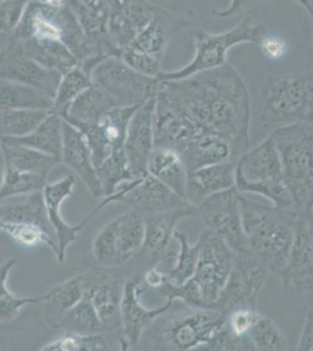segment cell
<instances>
[{
  "instance_id": "32",
  "label": "cell",
  "mask_w": 313,
  "mask_h": 351,
  "mask_svg": "<svg viewBox=\"0 0 313 351\" xmlns=\"http://www.w3.org/2000/svg\"><path fill=\"white\" fill-rule=\"evenodd\" d=\"M117 219V266H123L137 256L143 247L145 237V219L143 213L130 208Z\"/></svg>"
},
{
  "instance_id": "39",
  "label": "cell",
  "mask_w": 313,
  "mask_h": 351,
  "mask_svg": "<svg viewBox=\"0 0 313 351\" xmlns=\"http://www.w3.org/2000/svg\"><path fill=\"white\" fill-rule=\"evenodd\" d=\"M138 107H114L97 123L101 136L111 152H118L124 148L131 117Z\"/></svg>"
},
{
  "instance_id": "60",
  "label": "cell",
  "mask_w": 313,
  "mask_h": 351,
  "mask_svg": "<svg viewBox=\"0 0 313 351\" xmlns=\"http://www.w3.org/2000/svg\"><path fill=\"white\" fill-rule=\"evenodd\" d=\"M8 34H0V52L4 49L5 46L8 44Z\"/></svg>"
},
{
  "instance_id": "12",
  "label": "cell",
  "mask_w": 313,
  "mask_h": 351,
  "mask_svg": "<svg viewBox=\"0 0 313 351\" xmlns=\"http://www.w3.org/2000/svg\"><path fill=\"white\" fill-rule=\"evenodd\" d=\"M198 216V208L192 204L170 211L158 212L144 216L145 237L143 247L137 253L145 271L157 267L160 261L177 256L173 241L178 223L190 217Z\"/></svg>"
},
{
  "instance_id": "28",
  "label": "cell",
  "mask_w": 313,
  "mask_h": 351,
  "mask_svg": "<svg viewBox=\"0 0 313 351\" xmlns=\"http://www.w3.org/2000/svg\"><path fill=\"white\" fill-rule=\"evenodd\" d=\"M147 173L186 200L187 171L178 152L171 149H153L147 160Z\"/></svg>"
},
{
  "instance_id": "44",
  "label": "cell",
  "mask_w": 313,
  "mask_h": 351,
  "mask_svg": "<svg viewBox=\"0 0 313 351\" xmlns=\"http://www.w3.org/2000/svg\"><path fill=\"white\" fill-rule=\"evenodd\" d=\"M87 291L88 276L87 273H84L52 288L48 291L49 298L46 302L56 308L62 317L66 311H69L84 299Z\"/></svg>"
},
{
  "instance_id": "19",
  "label": "cell",
  "mask_w": 313,
  "mask_h": 351,
  "mask_svg": "<svg viewBox=\"0 0 313 351\" xmlns=\"http://www.w3.org/2000/svg\"><path fill=\"white\" fill-rule=\"evenodd\" d=\"M284 285L297 293L313 291V211H298Z\"/></svg>"
},
{
  "instance_id": "47",
  "label": "cell",
  "mask_w": 313,
  "mask_h": 351,
  "mask_svg": "<svg viewBox=\"0 0 313 351\" xmlns=\"http://www.w3.org/2000/svg\"><path fill=\"white\" fill-rule=\"evenodd\" d=\"M155 291H158L159 294L165 296L167 301L173 302L175 300H180L181 302L186 304L187 307L206 308L200 288L193 278H190L186 282L181 285L172 284L170 280H167L162 287Z\"/></svg>"
},
{
  "instance_id": "51",
  "label": "cell",
  "mask_w": 313,
  "mask_h": 351,
  "mask_svg": "<svg viewBox=\"0 0 313 351\" xmlns=\"http://www.w3.org/2000/svg\"><path fill=\"white\" fill-rule=\"evenodd\" d=\"M29 0H4L0 3V34H12L24 16Z\"/></svg>"
},
{
  "instance_id": "57",
  "label": "cell",
  "mask_w": 313,
  "mask_h": 351,
  "mask_svg": "<svg viewBox=\"0 0 313 351\" xmlns=\"http://www.w3.org/2000/svg\"><path fill=\"white\" fill-rule=\"evenodd\" d=\"M16 263L18 261L16 259H10L0 265V298L11 293L8 287V276Z\"/></svg>"
},
{
  "instance_id": "48",
  "label": "cell",
  "mask_w": 313,
  "mask_h": 351,
  "mask_svg": "<svg viewBox=\"0 0 313 351\" xmlns=\"http://www.w3.org/2000/svg\"><path fill=\"white\" fill-rule=\"evenodd\" d=\"M121 58L127 66H130L132 69H135L136 72L140 73L143 75L158 79L159 75L163 73L162 61L131 46L124 48L121 53Z\"/></svg>"
},
{
  "instance_id": "6",
  "label": "cell",
  "mask_w": 313,
  "mask_h": 351,
  "mask_svg": "<svg viewBox=\"0 0 313 351\" xmlns=\"http://www.w3.org/2000/svg\"><path fill=\"white\" fill-rule=\"evenodd\" d=\"M266 36V25L256 24L248 16L234 28L218 34L208 33L198 28L192 33L195 46L193 59L180 69L162 73L158 80H183L197 73L221 67L227 64L228 52L234 46L240 44L260 45Z\"/></svg>"
},
{
  "instance_id": "63",
  "label": "cell",
  "mask_w": 313,
  "mask_h": 351,
  "mask_svg": "<svg viewBox=\"0 0 313 351\" xmlns=\"http://www.w3.org/2000/svg\"><path fill=\"white\" fill-rule=\"evenodd\" d=\"M1 1H4V0H0V3H1Z\"/></svg>"
},
{
  "instance_id": "1",
  "label": "cell",
  "mask_w": 313,
  "mask_h": 351,
  "mask_svg": "<svg viewBox=\"0 0 313 351\" xmlns=\"http://www.w3.org/2000/svg\"><path fill=\"white\" fill-rule=\"evenodd\" d=\"M160 87L200 130L229 141L236 160L249 150V92L234 67L226 64L183 80L160 81Z\"/></svg>"
},
{
  "instance_id": "20",
  "label": "cell",
  "mask_w": 313,
  "mask_h": 351,
  "mask_svg": "<svg viewBox=\"0 0 313 351\" xmlns=\"http://www.w3.org/2000/svg\"><path fill=\"white\" fill-rule=\"evenodd\" d=\"M108 8L109 38L122 53L149 24L157 6L149 0H108Z\"/></svg>"
},
{
  "instance_id": "49",
  "label": "cell",
  "mask_w": 313,
  "mask_h": 351,
  "mask_svg": "<svg viewBox=\"0 0 313 351\" xmlns=\"http://www.w3.org/2000/svg\"><path fill=\"white\" fill-rule=\"evenodd\" d=\"M226 324V322H225ZM199 350L205 351H249L255 350L249 337H238L230 332L229 329L223 324V327L215 334L208 343L200 348Z\"/></svg>"
},
{
  "instance_id": "38",
  "label": "cell",
  "mask_w": 313,
  "mask_h": 351,
  "mask_svg": "<svg viewBox=\"0 0 313 351\" xmlns=\"http://www.w3.org/2000/svg\"><path fill=\"white\" fill-rule=\"evenodd\" d=\"M103 197L111 196L123 183L136 180L135 173L127 162L124 149L112 152L103 163L96 168Z\"/></svg>"
},
{
  "instance_id": "34",
  "label": "cell",
  "mask_w": 313,
  "mask_h": 351,
  "mask_svg": "<svg viewBox=\"0 0 313 351\" xmlns=\"http://www.w3.org/2000/svg\"><path fill=\"white\" fill-rule=\"evenodd\" d=\"M8 109L52 110L53 97L27 84L0 80V110Z\"/></svg>"
},
{
  "instance_id": "54",
  "label": "cell",
  "mask_w": 313,
  "mask_h": 351,
  "mask_svg": "<svg viewBox=\"0 0 313 351\" xmlns=\"http://www.w3.org/2000/svg\"><path fill=\"white\" fill-rule=\"evenodd\" d=\"M297 349L301 351H313V313L311 311L306 316Z\"/></svg>"
},
{
  "instance_id": "59",
  "label": "cell",
  "mask_w": 313,
  "mask_h": 351,
  "mask_svg": "<svg viewBox=\"0 0 313 351\" xmlns=\"http://www.w3.org/2000/svg\"><path fill=\"white\" fill-rule=\"evenodd\" d=\"M296 1L299 3L303 8H305L308 13H309L310 16H311V19H312L313 23V8L311 6V4H310L309 0H296Z\"/></svg>"
},
{
  "instance_id": "7",
  "label": "cell",
  "mask_w": 313,
  "mask_h": 351,
  "mask_svg": "<svg viewBox=\"0 0 313 351\" xmlns=\"http://www.w3.org/2000/svg\"><path fill=\"white\" fill-rule=\"evenodd\" d=\"M226 322V315L213 308H187L167 317L159 326L155 349L190 351L200 349L214 337Z\"/></svg>"
},
{
  "instance_id": "5",
  "label": "cell",
  "mask_w": 313,
  "mask_h": 351,
  "mask_svg": "<svg viewBox=\"0 0 313 351\" xmlns=\"http://www.w3.org/2000/svg\"><path fill=\"white\" fill-rule=\"evenodd\" d=\"M235 188L240 193L264 197L276 208H295L277 149L270 136L238 158L235 168Z\"/></svg>"
},
{
  "instance_id": "45",
  "label": "cell",
  "mask_w": 313,
  "mask_h": 351,
  "mask_svg": "<svg viewBox=\"0 0 313 351\" xmlns=\"http://www.w3.org/2000/svg\"><path fill=\"white\" fill-rule=\"evenodd\" d=\"M92 256L101 267L114 268L117 260V219L108 223L92 240Z\"/></svg>"
},
{
  "instance_id": "4",
  "label": "cell",
  "mask_w": 313,
  "mask_h": 351,
  "mask_svg": "<svg viewBox=\"0 0 313 351\" xmlns=\"http://www.w3.org/2000/svg\"><path fill=\"white\" fill-rule=\"evenodd\" d=\"M297 211H313V125L290 124L270 135Z\"/></svg>"
},
{
  "instance_id": "52",
  "label": "cell",
  "mask_w": 313,
  "mask_h": 351,
  "mask_svg": "<svg viewBox=\"0 0 313 351\" xmlns=\"http://www.w3.org/2000/svg\"><path fill=\"white\" fill-rule=\"evenodd\" d=\"M260 316L256 309H238V311H231L230 314L226 316V327L229 329L231 334H234L238 337H249L250 329L254 326L256 319Z\"/></svg>"
},
{
  "instance_id": "29",
  "label": "cell",
  "mask_w": 313,
  "mask_h": 351,
  "mask_svg": "<svg viewBox=\"0 0 313 351\" xmlns=\"http://www.w3.org/2000/svg\"><path fill=\"white\" fill-rule=\"evenodd\" d=\"M24 197V199L16 203L0 202V220L38 225L56 239L55 231L48 218L42 191L33 192Z\"/></svg>"
},
{
  "instance_id": "42",
  "label": "cell",
  "mask_w": 313,
  "mask_h": 351,
  "mask_svg": "<svg viewBox=\"0 0 313 351\" xmlns=\"http://www.w3.org/2000/svg\"><path fill=\"white\" fill-rule=\"evenodd\" d=\"M175 237L179 246L178 253L175 256V265L165 273L172 284L181 285L195 276L198 263L199 245L198 243L190 245L186 233L178 230L175 231Z\"/></svg>"
},
{
  "instance_id": "55",
  "label": "cell",
  "mask_w": 313,
  "mask_h": 351,
  "mask_svg": "<svg viewBox=\"0 0 313 351\" xmlns=\"http://www.w3.org/2000/svg\"><path fill=\"white\" fill-rule=\"evenodd\" d=\"M143 284L145 287L152 288V289H158L166 282L167 276L165 271H158L157 268H150L144 271Z\"/></svg>"
},
{
  "instance_id": "35",
  "label": "cell",
  "mask_w": 313,
  "mask_h": 351,
  "mask_svg": "<svg viewBox=\"0 0 313 351\" xmlns=\"http://www.w3.org/2000/svg\"><path fill=\"white\" fill-rule=\"evenodd\" d=\"M90 86V75L84 72L79 64L74 66L72 69H69L61 76L55 96L53 99L52 112L61 116L62 120L66 119L73 102Z\"/></svg>"
},
{
  "instance_id": "43",
  "label": "cell",
  "mask_w": 313,
  "mask_h": 351,
  "mask_svg": "<svg viewBox=\"0 0 313 351\" xmlns=\"http://www.w3.org/2000/svg\"><path fill=\"white\" fill-rule=\"evenodd\" d=\"M248 336L255 350L283 351L289 349L286 336L275 324L274 319L268 316L260 314Z\"/></svg>"
},
{
  "instance_id": "11",
  "label": "cell",
  "mask_w": 313,
  "mask_h": 351,
  "mask_svg": "<svg viewBox=\"0 0 313 351\" xmlns=\"http://www.w3.org/2000/svg\"><path fill=\"white\" fill-rule=\"evenodd\" d=\"M240 197L238 189H228L203 200L197 208L207 230L220 237L235 253H246L249 247L242 223Z\"/></svg>"
},
{
  "instance_id": "56",
  "label": "cell",
  "mask_w": 313,
  "mask_h": 351,
  "mask_svg": "<svg viewBox=\"0 0 313 351\" xmlns=\"http://www.w3.org/2000/svg\"><path fill=\"white\" fill-rule=\"evenodd\" d=\"M250 0H231L229 6L225 10H218V8H213L212 14L218 18H229V16H236L238 13L241 12L243 10L249 8Z\"/></svg>"
},
{
  "instance_id": "18",
  "label": "cell",
  "mask_w": 313,
  "mask_h": 351,
  "mask_svg": "<svg viewBox=\"0 0 313 351\" xmlns=\"http://www.w3.org/2000/svg\"><path fill=\"white\" fill-rule=\"evenodd\" d=\"M67 5L79 21L92 48L90 73L105 58L121 56V52L111 43L108 32V0H67Z\"/></svg>"
},
{
  "instance_id": "13",
  "label": "cell",
  "mask_w": 313,
  "mask_h": 351,
  "mask_svg": "<svg viewBox=\"0 0 313 351\" xmlns=\"http://www.w3.org/2000/svg\"><path fill=\"white\" fill-rule=\"evenodd\" d=\"M199 132L200 129L190 116L159 87L153 112L155 148L171 149L181 154Z\"/></svg>"
},
{
  "instance_id": "2",
  "label": "cell",
  "mask_w": 313,
  "mask_h": 351,
  "mask_svg": "<svg viewBox=\"0 0 313 351\" xmlns=\"http://www.w3.org/2000/svg\"><path fill=\"white\" fill-rule=\"evenodd\" d=\"M240 205L250 253L284 284L297 210L269 206L243 196Z\"/></svg>"
},
{
  "instance_id": "10",
  "label": "cell",
  "mask_w": 313,
  "mask_h": 351,
  "mask_svg": "<svg viewBox=\"0 0 313 351\" xmlns=\"http://www.w3.org/2000/svg\"><path fill=\"white\" fill-rule=\"evenodd\" d=\"M197 243L198 263L192 278L200 288L206 308H213L229 276L236 253L207 228L200 233Z\"/></svg>"
},
{
  "instance_id": "24",
  "label": "cell",
  "mask_w": 313,
  "mask_h": 351,
  "mask_svg": "<svg viewBox=\"0 0 313 351\" xmlns=\"http://www.w3.org/2000/svg\"><path fill=\"white\" fill-rule=\"evenodd\" d=\"M190 25V21L157 6L152 19L130 46L162 61L172 39Z\"/></svg>"
},
{
  "instance_id": "21",
  "label": "cell",
  "mask_w": 313,
  "mask_h": 351,
  "mask_svg": "<svg viewBox=\"0 0 313 351\" xmlns=\"http://www.w3.org/2000/svg\"><path fill=\"white\" fill-rule=\"evenodd\" d=\"M155 96L136 109L127 128L124 152L136 177L147 175V160L155 149L153 112Z\"/></svg>"
},
{
  "instance_id": "3",
  "label": "cell",
  "mask_w": 313,
  "mask_h": 351,
  "mask_svg": "<svg viewBox=\"0 0 313 351\" xmlns=\"http://www.w3.org/2000/svg\"><path fill=\"white\" fill-rule=\"evenodd\" d=\"M258 117L264 125H313V71L270 75L262 88Z\"/></svg>"
},
{
  "instance_id": "25",
  "label": "cell",
  "mask_w": 313,
  "mask_h": 351,
  "mask_svg": "<svg viewBox=\"0 0 313 351\" xmlns=\"http://www.w3.org/2000/svg\"><path fill=\"white\" fill-rule=\"evenodd\" d=\"M180 155L187 173L228 160H238L229 141L205 130H200Z\"/></svg>"
},
{
  "instance_id": "14",
  "label": "cell",
  "mask_w": 313,
  "mask_h": 351,
  "mask_svg": "<svg viewBox=\"0 0 313 351\" xmlns=\"http://www.w3.org/2000/svg\"><path fill=\"white\" fill-rule=\"evenodd\" d=\"M109 197L111 203L124 204L144 216L170 211L190 204L150 173L122 184Z\"/></svg>"
},
{
  "instance_id": "27",
  "label": "cell",
  "mask_w": 313,
  "mask_h": 351,
  "mask_svg": "<svg viewBox=\"0 0 313 351\" xmlns=\"http://www.w3.org/2000/svg\"><path fill=\"white\" fill-rule=\"evenodd\" d=\"M1 154L4 156V168L16 171L32 172L48 178L49 172L61 163L59 158L45 152L18 143L12 138L1 137Z\"/></svg>"
},
{
  "instance_id": "33",
  "label": "cell",
  "mask_w": 313,
  "mask_h": 351,
  "mask_svg": "<svg viewBox=\"0 0 313 351\" xmlns=\"http://www.w3.org/2000/svg\"><path fill=\"white\" fill-rule=\"evenodd\" d=\"M62 124L64 120L61 119V116L51 110L47 117L40 123L36 130H33L31 134L24 137H18L12 140L29 148L45 152L47 155L54 156L61 160L64 143Z\"/></svg>"
},
{
  "instance_id": "41",
  "label": "cell",
  "mask_w": 313,
  "mask_h": 351,
  "mask_svg": "<svg viewBox=\"0 0 313 351\" xmlns=\"http://www.w3.org/2000/svg\"><path fill=\"white\" fill-rule=\"evenodd\" d=\"M0 232H4L5 234L11 237L16 243L26 247L46 245L52 250L55 256L58 254V241L55 238L38 225L0 220Z\"/></svg>"
},
{
  "instance_id": "15",
  "label": "cell",
  "mask_w": 313,
  "mask_h": 351,
  "mask_svg": "<svg viewBox=\"0 0 313 351\" xmlns=\"http://www.w3.org/2000/svg\"><path fill=\"white\" fill-rule=\"evenodd\" d=\"M143 274H136L125 281L121 299V321H122V337L121 346L123 350L136 348L142 339L144 331L151 324L164 315L171 306L172 301H167L162 307L147 309L140 302V296L147 287L144 286Z\"/></svg>"
},
{
  "instance_id": "61",
  "label": "cell",
  "mask_w": 313,
  "mask_h": 351,
  "mask_svg": "<svg viewBox=\"0 0 313 351\" xmlns=\"http://www.w3.org/2000/svg\"><path fill=\"white\" fill-rule=\"evenodd\" d=\"M310 4H311V6L313 8V0H309Z\"/></svg>"
},
{
  "instance_id": "53",
  "label": "cell",
  "mask_w": 313,
  "mask_h": 351,
  "mask_svg": "<svg viewBox=\"0 0 313 351\" xmlns=\"http://www.w3.org/2000/svg\"><path fill=\"white\" fill-rule=\"evenodd\" d=\"M262 51L268 58H281L286 52V45L278 38H263L260 43Z\"/></svg>"
},
{
  "instance_id": "31",
  "label": "cell",
  "mask_w": 313,
  "mask_h": 351,
  "mask_svg": "<svg viewBox=\"0 0 313 351\" xmlns=\"http://www.w3.org/2000/svg\"><path fill=\"white\" fill-rule=\"evenodd\" d=\"M116 107L112 101L99 88L92 84L77 96L68 110L64 121L79 129L97 124L109 110Z\"/></svg>"
},
{
  "instance_id": "36",
  "label": "cell",
  "mask_w": 313,
  "mask_h": 351,
  "mask_svg": "<svg viewBox=\"0 0 313 351\" xmlns=\"http://www.w3.org/2000/svg\"><path fill=\"white\" fill-rule=\"evenodd\" d=\"M51 110L8 109L0 110V138H18L31 134L47 117Z\"/></svg>"
},
{
  "instance_id": "58",
  "label": "cell",
  "mask_w": 313,
  "mask_h": 351,
  "mask_svg": "<svg viewBox=\"0 0 313 351\" xmlns=\"http://www.w3.org/2000/svg\"><path fill=\"white\" fill-rule=\"evenodd\" d=\"M36 3L46 8H62L67 6V0H36Z\"/></svg>"
},
{
  "instance_id": "8",
  "label": "cell",
  "mask_w": 313,
  "mask_h": 351,
  "mask_svg": "<svg viewBox=\"0 0 313 351\" xmlns=\"http://www.w3.org/2000/svg\"><path fill=\"white\" fill-rule=\"evenodd\" d=\"M90 80L116 107L140 106L155 97L160 87L158 79L136 72L117 56L101 61L90 73Z\"/></svg>"
},
{
  "instance_id": "23",
  "label": "cell",
  "mask_w": 313,
  "mask_h": 351,
  "mask_svg": "<svg viewBox=\"0 0 313 351\" xmlns=\"http://www.w3.org/2000/svg\"><path fill=\"white\" fill-rule=\"evenodd\" d=\"M64 143L61 163L73 170L94 198L103 197L102 186L96 173L95 165L92 162V152L88 145L84 134L74 125L64 120Z\"/></svg>"
},
{
  "instance_id": "46",
  "label": "cell",
  "mask_w": 313,
  "mask_h": 351,
  "mask_svg": "<svg viewBox=\"0 0 313 351\" xmlns=\"http://www.w3.org/2000/svg\"><path fill=\"white\" fill-rule=\"evenodd\" d=\"M105 339L99 334L66 332L64 336L46 344L42 351H99L108 350Z\"/></svg>"
},
{
  "instance_id": "26",
  "label": "cell",
  "mask_w": 313,
  "mask_h": 351,
  "mask_svg": "<svg viewBox=\"0 0 313 351\" xmlns=\"http://www.w3.org/2000/svg\"><path fill=\"white\" fill-rule=\"evenodd\" d=\"M236 162L228 160L187 173V202L198 206L208 197L235 188Z\"/></svg>"
},
{
  "instance_id": "62",
  "label": "cell",
  "mask_w": 313,
  "mask_h": 351,
  "mask_svg": "<svg viewBox=\"0 0 313 351\" xmlns=\"http://www.w3.org/2000/svg\"><path fill=\"white\" fill-rule=\"evenodd\" d=\"M0 152H1V143H0Z\"/></svg>"
},
{
  "instance_id": "30",
  "label": "cell",
  "mask_w": 313,
  "mask_h": 351,
  "mask_svg": "<svg viewBox=\"0 0 313 351\" xmlns=\"http://www.w3.org/2000/svg\"><path fill=\"white\" fill-rule=\"evenodd\" d=\"M16 43L26 56L32 58L33 60L49 71L59 73L61 75L77 64L75 58L62 41L27 39L21 43Z\"/></svg>"
},
{
  "instance_id": "16",
  "label": "cell",
  "mask_w": 313,
  "mask_h": 351,
  "mask_svg": "<svg viewBox=\"0 0 313 351\" xmlns=\"http://www.w3.org/2000/svg\"><path fill=\"white\" fill-rule=\"evenodd\" d=\"M76 178L75 176L68 175L62 180H58L55 183L46 184L42 193H44L45 204L47 208L48 218L52 223L53 228L55 231L56 240H58V254L56 259L59 263H64L66 260V252L68 247L75 243L79 239V233L82 231L86 225H87L94 217L99 213L101 210H103L108 204H110V198L104 197V199L101 202L99 206L79 225H69L64 221L61 216V205L64 200L69 198L74 193L75 189Z\"/></svg>"
},
{
  "instance_id": "40",
  "label": "cell",
  "mask_w": 313,
  "mask_h": 351,
  "mask_svg": "<svg viewBox=\"0 0 313 351\" xmlns=\"http://www.w3.org/2000/svg\"><path fill=\"white\" fill-rule=\"evenodd\" d=\"M46 184L47 178L44 176L4 168V176L0 184V202L42 191Z\"/></svg>"
},
{
  "instance_id": "9",
  "label": "cell",
  "mask_w": 313,
  "mask_h": 351,
  "mask_svg": "<svg viewBox=\"0 0 313 351\" xmlns=\"http://www.w3.org/2000/svg\"><path fill=\"white\" fill-rule=\"evenodd\" d=\"M268 273L261 261L250 252L236 253L229 276L213 309L226 316L238 309H256Z\"/></svg>"
},
{
  "instance_id": "22",
  "label": "cell",
  "mask_w": 313,
  "mask_h": 351,
  "mask_svg": "<svg viewBox=\"0 0 313 351\" xmlns=\"http://www.w3.org/2000/svg\"><path fill=\"white\" fill-rule=\"evenodd\" d=\"M87 294L103 324L104 331L122 327L121 299L123 287L119 276L112 267H101L99 271L87 273Z\"/></svg>"
},
{
  "instance_id": "37",
  "label": "cell",
  "mask_w": 313,
  "mask_h": 351,
  "mask_svg": "<svg viewBox=\"0 0 313 351\" xmlns=\"http://www.w3.org/2000/svg\"><path fill=\"white\" fill-rule=\"evenodd\" d=\"M58 328L76 334H99L104 331L103 324L87 293L79 304L64 313Z\"/></svg>"
},
{
  "instance_id": "64",
  "label": "cell",
  "mask_w": 313,
  "mask_h": 351,
  "mask_svg": "<svg viewBox=\"0 0 313 351\" xmlns=\"http://www.w3.org/2000/svg\"><path fill=\"white\" fill-rule=\"evenodd\" d=\"M311 311H312V313H313V308H312V309H311Z\"/></svg>"
},
{
  "instance_id": "50",
  "label": "cell",
  "mask_w": 313,
  "mask_h": 351,
  "mask_svg": "<svg viewBox=\"0 0 313 351\" xmlns=\"http://www.w3.org/2000/svg\"><path fill=\"white\" fill-rule=\"evenodd\" d=\"M49 294L40 296H18L13 293L0 298V324H10L19 315L21 308L27 304L46 302Z\"/></svg>"
},
{
  "instance_id": "17",
  "label": "cell",
  "mask_w": 313,
  "mask_h": 351,
  "mask_svg": "<svg viewBox=\"0 0 313 351\" xmlns=\"http://www.w3.org/2000/svg\"><path fill=\"white\" fill-rule=\"evenodd\" d=\"M61 76L26 56L12 36H8V44L0 52V80L27 84L54 99Z\"/></svg>"
}]
</instances>
